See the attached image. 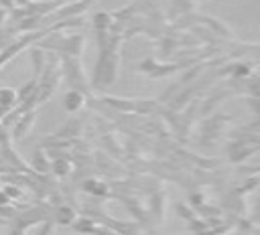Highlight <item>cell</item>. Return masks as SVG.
I'll return each instance as SVG.
<instances>
[{"label":"cell","instance_id":"6da1fadb","mask_svg":"<svg viewBox=\"0 0 260 235\" xmlns=\"http://www.w3.org/2000/svg\"><path fill=\"white\" fill-rule=\"evenodd\" d=\"M81 105H83V95H81L77 89L65 93V97H63V107H65L67 111H77Z\"/></svg>","mask_w":260,"mask_h":235},{"label":"cell","instance_id":"7a4b0ae2","mask_svg":"<svg viewBox=\"0 0 260 235\" xmlns=\"http://www.w3.org/2000/svg\"><path fill=\"white\" fill-rule=\"evenodd\" d=\"M32 122H35V111H32V109L24 111V115H22V118H18V122H16L14 136H16V138H22V136L28 132V128L32 126Z\"/></svg>","mask_w":260,"mask_h":235},{"label":"cell","instance_id":"3957f363","mask_svg":"<svg viewBox=\"0 0 260 235\" xmlns=\"http://www.w3.org/2000/svg\"><path fill=\"white\" fill-rule=\"evenodd\" d=\"M112 24H114V16L108 14V12H98V14L93 16V26H95L98 32H106V30H110Z\"/></svg>","mask_w":260,"mask_h":235},{"label":"cell","instance_id":"277c9868","mask_svg":"<svg viewBox=\"0 0 260 235\" xmlns=\"http://www.w3.org/2000/svg\"><path fill=\"white\" fill-rule=\"evenodd\" d=\"M89 6V0H79V2H73L71 6H65L59 10V16H77L81 14L85 8Z\"/></svg>","mask_w":260,"mask_h":235},{"label":"cell","instance_id":"5b68a950","mask_svg":"<svg viewBox=\"0 0 260 235\" xmlns=\"http://www.w3.org/2000/svg\"><path fill=\"white\" fill-rule=\"evenodd\" d=\"M18 99H16V91L10 89V87H2L0 89V107L8 109L10 105H14Z\"/></svg>","mask_w":260,"mask_h":235},{"label":"cell","instance_id":"8992f818","mask_svg":"<svg viewBox=\"0 0 260 235\" xmlns=\"http://www.w3.org/2000/svg\"><path fill=\"white\" fill-rule=\"evenodd\" d=\"M55 219H57V223L69 225V223H73L75 213H73V209H69V207H59V209L55 211Z\"/></svg>","mask_w":260,"mask_h":235},{"label":"cell","instance_id":"52a82bcc","mask_svg":"<svg viewBox=\"0 0 260 235\" xmlns=\"http://www.w3.org/2000/svg\"><path fill=\"white\" fill-rule=\"evenodd\" d=\"M83 190H87L91 194H106L108 192V188L104 184H100L98 180H85L83 182Z\"/></svg>","mask_w":260,"mask_h":235},{"label":"cell","instance_id":"ba28073f","mask_svg":"<svg viewBox=\"0 0 260 235\" xmlns=\"http://www.w3.org/2000/svg\"><path fill=\"white\" fill-rule=\"evenodd\" d=\"M35 166H37V170H41V172H47V170H49V162L45 160L43 150H39V152L35 154Z\"/></svg>","mask_w":260,"mask_h":235},{"label":"cell","instance_id":"9c48e42d","mask_svg":"<svg viewBox=\"0 0 260 235\" xmlns=\"http://www.w3.org/2000/svg\"><path fill=\"white\" fill-rule=\"evenodd\" d=\"M53 170H55L59 176H65V174L69 172V162L63 160V158H61V160H55V162H53Z\"/></svg>","mask_w":260,"mask_h":235},{"label":"cell","instance_id":"30bf717a","mask_svg":"<svg viewBox=\"0 0 260 235\" xmlns=\"http://www.w3.org/2000/svg\"><path fill=\"white\" fill-rule=\"evenodd\" d=\"M32 61H35V71H37V77H39L43 73V53L32 51Z\"/></svg>","mask_w":260,"mask_h":235},{"label":"cell","instance_id":"8fae6325","mask_svg":"<svg viewBox=\"0 0 260 235\" xmlns=\"http://www.w3.org/2000/svg\"><path fill=\"white\" fill-rule=\"evenodd\" d=\"M189 227H191V231H195V233H201V231H207V223H205V221H195V219H191V223H189Z\"/></svg>","mask_w":260,"mask_h":235},{"label":"cell","instance_id":"7c38bea8","mask_svg":"<svg viewBox=\"0 0 260 235\" xmlns=\"http://www.w3.org/2000/svg\"><path fill=\"white\" fill-rule=\"evenodd\" d=\"M177 213H179V215H181L183 219H189V221H191V219L195 217V213H193L191 209H187L185 205H177Z\"/></svg>","mask_w":260,"mask_h":235},{"label":"cell","instance_id":"4fadbf2b","mask_svg":"<svg viewBox=\"0 0 260 235\" xmlns=\"http://www.w3.org/2000/svg\"><path fill=\"white\" fill-rule=\"evenodd\" d=\"M191 205H193L195 209H199V207L203 205V194H199V192H193V194H191Z\"/></svg>","mask_w":260,"mask_h":235},{"label":"cell","instance_id":"5bb4252c","mask_svg":"<svg viewBox=\"0 0 260 235\" xmlns=\"http://www.w3.org/2000/svg\"><path fill=\"white\" fill-rule=\"evenodd\" d=\"M173 2H175L181 10H191V4H193L191 0H173Z\"/></svg>","mask_w":260,"mask_h":235},{"label":"cell","instance_id":"9a60e30c","mask_svg":"<svg viewBox=\"0 0 260 235\" xmlns=\"http://www.w3.org/2000/svg\"><path fill=\"white\" fill-rule=\"evenodd\" d=\"M4 194L10 199V197H20V190L18 188H14V186H6L4 188Z\"/></svg>","mask_w":260,"mask_h":235},{"label":"cell","instance_id":"2e32d148","mask_svg":"<svg viewBox=\"0 0 260 235\" xmlns=\"http://www.w3.org/2000/svg\"><path fill=\"white\" fill-rule=\"evenodd\" d=\"M51 229H53V225H51V223H43V227H41L39 235H51Z\"/></svg>","mask_w":260,"mask_h":235},{"label":"cell","instance_id":"e0dca14e","mask_svg":"<svg viewBox=\"0 0 260 235\" xmlns=\"http://www.w3.org/2000/svg\"><path fill=\"white\" fill-rule=\"evenodd\" d=\"M0 2H2L4 8H12L14 6V0H0Z\"/></svg>","mask_w":260,"mask_h":235},{"label":"cell","instance_id":"ac0fdd59","mask_svg":"<svg viewBox=\"0 0 260 235\" xmlns=\"http://www.w3.org/2000/svg\"><path fill=\"white\" fill-rule=\"evenodd\" d=\"M28 2H30V0H16L18 6H24V4H28Z\"/></svg>","mask_w":260,"mask_h":235},{"label":"cell","instance_id":"d6986e66","mask_svg":"<svg viewBox=\"0 0 260 235\" xmlns=\"http://www.w3.org/2000/svg\"><path fill=\"white\" fill-rule=\"evenodd\" d=\"M4 113H6V109H4V107H0V118H2Z\"/></svg>","mask_w":260,"mask_h":235},{"label":"cell","instance_id":"ffe728a7","mask_svg":"<svg viewBox=\"0 0 260 235\" xmlns=\"http://www.w3.org/2000/svg\"><path fill=\"white\" fill-rule=\"evenodd\" d=\"M0 225H2V221H0Z\"/></svg>","mask_w":260,"mask_h":235}]
</instances>
